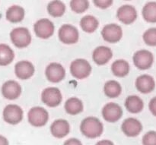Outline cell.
<instances>
[{
  "instance_id": "6da1fadb",
  "label": "cell",
  "mask_w": 156,
  "mask_h": 145,
  "mask_svg": "<svg viewBox=\"0 0 156 145\" xmlns=\"http://www.w3.org/2000/svg\"><path fill=\"white\" fill-rule=\"evenodd\" d=\"M82 135L90 139H94L102 135L104 126L101 122L96 117L90 116L84 119L80 125Z\"/></svg>"
},
{
  "instance_id": "7a4b0ae2",
  "label": "cell",
  "mask_w": 156,
  "mask_h": 145,
  "mask_svg": "<svg viewBox=\"0 0 156 145\" xmlns=\"http://www.w3.org/2000/svg\"><path fill=\"white\" fill-rule=\"evenodd\" d=\"M10 39L12 43L18 49L27 47L31 42V36L26 27H16L10 33Z\"/></svg>"
},
{
  "instance_id": "3957f363",
  "label": "cell",
  "mask_w": 156,
  "mask_h": 145,
  "mask_svg": "<svg viewBox=\"0 0 156 145\" xmlns=\"http://www.w3.org/2000/svg\"><path fill=\"white\" fill-rule=\"evenodd\" d=\"M27 119L28 123L34 127H43L48 122L49 114L44 108L35 106L29 110Z\"/></svg>"
},
{
  "instance_id": "277c9868",
  "label": "cell",
  "mask_w": 156,
  "mask_h": 145,
  "mask_svg": "<svg viewBox=\"0 0 156 145\" xmlns=\"http://www.w3.org/2000/svg\"><path fill=\"white\" fill-rule=\"evenodd\" d=\"M70 72L74 78L82 80L90 75L91 66L85 59H78L73 61L70 65Z\"/></svg>"
},
{
  "instance_id": "5b68a950",
  "label": "cell",
  "mask_w": 156,
  "mask_h": 145,
  "mask_svg": "<svg viewBox=\"0 0 156 145\" xmlns=\"http://www.w3.org/2000/svg\"><path fill=\"white\" fill-rule=\"evenodd\" d=\"M134 65L140 70L149 69L154 62V56L150 51L141 50L136 52L133 57Z\"/></svg>"
},
{
  "instance_id": "8992f818",
  "label": "cell",
  "mask_w": 156,
  "mask_h": 145,
  "mask_svg": "<svg viewBox=\"0 0 156 145\" xmlns=\"http://www.w3.org/2000/svg\"><path fill=\"white\" fill-rule=\"evenodd\" d=\"M23 110L20 106L15 104H9L4 108L2 117L6 123L17 125L23 119Z\"/></svg>"
},
{
  "instance_id": "52a82bcc",
  "label": "cell",
  "mask_w": 156,
  "mask_h": 145,
  "mask_svg": "<svg viewBox=\"0 0 156 145\" xmlns=\"http://www.w3.org/2000/svg\"><path fill=\"white\" fill-rule=\"evenodd\" d=\"M55 27L53 23L47 18L40 19L34 24V30L37 37L48 39L54 33Z\"/></svg>"
},
{
  "instance_id": "ba28073f",
  "label": "cell",
  "mask_w": 156,
  "mask_h": 145,
  "mask_svg": "<svg viewBox=\"0 0 156 145\" xmlns=\"http://www.w3.org/2000/svg\"><path fill=\"white\" fill-rule=\"evenodd\" d=\"M58 35L59 40L65 44L76 43L78 42L79 37V30L71 24H63L61 26Z\"/></svg>"
},
{
  "instance_id": "9c48e42d",
  "label": "cell",
  "mask_w": 156,
  "mask_h": 145,
  "mask_svg": "<svg viewBox=\"0 0 156 145\" xmlns=\"http://www.w3.org/2000/svg\"><path fill=\"white\" fill-rule=\"evenodd\" d=\"M62 100L60 91L56 88H47L41 94V100L49 107H56Z\"/></svg>"
},
{
  "instance_id": "30bf717a",
  "label": "cell",
  "mask_w": 156,
  "mask_h": 145,
  "mask_svg": "<svg viewBox=\"0 0 156 145\" xmlns=\"http://www.w3.org/2000/svg\"><path fill=\"white\" fill-rule=\"evenodd\" d=\"M101 36L106 42L115 43L120 40L123 36V31L120 26L117 24H107L102 29Z\"/></svg>"
},
{
  "instance_id": "8fae6325",
  "label": "cell",
  "mask_w": 156,
  "mask_h": 145,
  "mask_svg": "<svg viewBox=\"0 0 156 145\" xmlns=\"http://www.w3.org/2000/svg\"><path fill=\"white\" fill-rule=\"evenodd\" d=\"M122 116L123 109L117 103H107L102 109V116L104 119L108 123H117L121 119Z\"/></svg>"
},
{
  "instance_id": "7c38bea8",
  "label": "cell",
  "mask_w": 156,
  "mask_h": 145,
  "mask_svg": "<svg viewBox=\"0 0 156 145\" xmlns=\"http://www.w3.org/2000/svg\"><path fill=\"white\" fill-rule=\"evenodd\" d=\"M117 18L123 24L129 25L133 24L137 18V12L131 5H123L117 12Z\"/></svg>"
},
{
  "instance_id": "4fadbf2b",
  "label": "cell",
  "mask_w": 156,
  "mask_h": 145,
  "mask_svg": "<svg viewBox=\"0 0 156 145\" xmlns=\"http://www.w3.org/2000/svg\"><path fill=\"white\" fill-rule=\"evenodd\" d=\"M121 130L126 136L129 138L136 137L143 131V125L135 118H128L123 122Z\"/></svg>"
},
{
  "instance_id": "5bb4252c",
  "label": "cell",
  "mask_w": 156,
  "mask_h": 145,
  "mask_svg": "<svg viewBox=\"0 0 156 145\" xmlns=\"http://www.w3.org/2000/svg\"><path fill=\"white\" fill-rule=\"evenodd\" d=\"M45 74L49 81L52 83H59L65 78L66 71L62 65L53 62L47 65L45 70Z\"/></svg>"
},
{
  "instance_id": "9a60e30c",
  "label": "cell",
  "mask_w": 156,
  "mask_h": 145,
  "mask_svg": "<svg viewBox=\"0 0 156 145\" xmlns=\"http://www.w3.org/2000/svg\"><path fill=\"white\" fill-rule=\"evenodd\" d=\"M1 92L3 97L7 100H13L18 98L21 93V88L15 81H7L2 86Z\"/></svg>"
},
{
  "instance_id": "2e32d148",
  "label": "cell",
  "mask_w": 156,
  "mask_h": 145,
  "mask_svg": "<svg viewBox=\"0 0 156 145\" xmlns=\"http://www.w3.org/2000/svg\"><path fill=\"white\" fill-rule=\"evenodd\" d=\"M15 73L21 80H27L34 73V67L29 61H20L15 65Z\"/></svg>"
},
{
  "instance_id": "e0dca14e",
  "label": "cell",
  "mask_w": 156,
  "mask_h": 145,
  "mask_svg": "<svg viewBox=\"0 0 156 145\" xmlns=\"http://www.w3.org/2000/svg\"><path fill=\"white\" fill-rule=\"evenodd\" d=\"M70 126L68 122L64 119H56L50 126V132L56 138H63L69 135Z\"/></svg>"
},
{
  "instance_id": "ac0fdd59",
  "label": "cell",
  "mask_w": 156,
  "mask_h": 145,
  "mask_svg": "<svg viewBox=\"0 0 156 145\" xmlns=\"http://www.w3.org/2000/svg\"><path fill=\"white\" fill-rule=\"evenodd\" d=\"M136 88L142 94H149L155 89V80L149 74L140 75L136 80Z\"/></svg>"
},
{
  "instance_id": "d6986e66",
  "label": "cell",
  "mask_w": 156,
  "mask_h": 145,
  "mask_svg": "<svg viewBox=\"0 0 156 145\" xmlns=\"http://www.w3.org/2000/svg\"><path fill=\"white\" fill-rule=\"evenodd\" d=\"M113 56V53L109 47H98L94 50L92 58L94 62L98 65H104L108 63Z\"/></svg>"
},
{
  "instance_id": "ffe728a7",
  "label": "cell",
  "mask_w": 156,
  "mask_h": 145,
  "mask_svg": "<svg viewBox=\"0 0 156 145\" xmlns=\"http://www.w3.org/2000/svg\"><path fill=\"white\" fill-rule=\"evenodd\" d=\"M24 9L21 6L14 5L7 9L5 18L11 23H19L24 18Z\"/></svg>"
},
{
  "instance_id": "44dd1931",
  "label": "cell",
  "mask_w": 156,
  "mask_h": 145,
  "mask_svg": "<svg viewBox=\"0 0 156 145\" xmlns=\"http://www.w3.org/2000/svg\"><path fill=\"white\" fill-rule=\"evenodd\" d=\"M125 107L126 108L128 112L136 114L143 111L144 108V103L138 96L131 95L126 98L125 101Z\"/></svg>"
},
{
  "instance_id": "7402d4cb",
  "label": "cell",
  "mask_w": 156,
  "mask_h": 145,
  "mask_svg": "<svg viewBox=\"0 0 156 145\" xmlns=\"http://www.w3.org/2000/svg\"><path fill=\"white\" fill-rule=\"evenodd\" d=\"M66 112L72 116H76L83 111V103L79 99L72 97L66 100L64 106Z\"/></svg>"
},
{
  "instance_id": "603a6c76",
  "label": "cell",
  "mask_w": 156,
  "mask_h": 145,
  "mask_svg": "<svg viewBox=\"0 0 156 145\" xmlns=\"http://www.w3.org/2000/svg\"><path fill=\"white\" fill-rule=\"evenodd\" d=\"M47 12L53 18L62 17L66 12V5L60 0H53L47 5Z\"/></svg>"
},
{
  "instance_id": "cb8c5ba5",
  "label": "cell",
  "mask_w": 156,
  "mask_h": 145,
  "mask_svg": "<svg viewBox=\"0 0 156 145\" xmlns=\"http://www.w3.org/2000/svg\"><path fill=\"white\" fill-rule=\"evenodd\" d=\"M15 58V53L9 46L0 43V66H7Z\"/></svg>"
},
{
  "instance_id": "d4e9b609",
  "label": "cell",
  "mask_w": 156,
  "mask_h": 145,
  "mask_svg": "<svg viewBox=\"0 0 156 145\" xmlns=\"http://www.w3.org/2000/svg\"><path fill=\"white\" fill-rule=\"evenodd\" d=\"M111 71L113 74L119 78H123L128 74L129 71V65L123 59L116 60L111 65Z\"/></svg>"
},
{
  "instance_id": "484cf974",
  "label": "cell",
  "mask_w": 156,
  "mask_h": 145,
  "mask_svg": "<svg viewBox=\"0 0 156 145\" xmlns=\"http://www.w3.org/2000/svg\"><path fill=\"white\" fill-rule=\"evenodd\" d=\"M99 22L95 17L92 15H85L81 19L80 26L86 33H93L98 29Z\"/></svg>"
},
{
  "instance_id": "4316f807",
  "label": "cell",
  "mask_w": 156,
  "mask_h": 145,
  "mask_svg": "<svg viewBox=\"0 0 156 145\" xmlns=\"http://www.w3.org/2000/svg\"><path fill=\"white\" fill-rule=\"evenodd\" d=\"M105 95L109 98H117L122 92L121 85L116 81H108L104 87Z\"/></svg>"
},
{
  "instance_id": "83f0119b",
  "label": "cell",
  "mask_w": 156,
  "mask_h": 145,
  "mask_svg": "<svg viewBox=\"0 0 156 145\" xmlns=\"http://www.w3.org/2000/svg\"><path fill=\"white\" fill-rule=\"evenodd\" d=\"M142 15L146 21L156 23V2H149L143 6Z\"/></svg>"
},
{
  "instance_id": "f1b7e54d",
  "label": "cell",
  "mask_w": 156,
  "mask_h": 145,
  "mask_svg": "<svg viewBox=\"0 0 156 145\" xmlns=\"http://www.w3.org/2000/svg\"><path fill=\"white\" fill-rule=\"evenodd\" d=\"M70 8L75 13L82 14L89 8L88 0H71Z\"/></svg>"
},
{
  "instance_id": "f546056e",
  "label": "cell",
  "mask_w": 156,
  "mask_h": 145,
  "mask_svg": "<svg viewBox=\"0 0 156 145\" xmlns=\"http://www.w3.org/2000/svg\"><path fill=\"white\" fill-rule=\"evenodd\" d=\"M143 41L149 47H156V27L148 29L143 33Z\"/></svg>"
},
{
  "instance_id": "4dcf8cb0",
  "label": "cell",
  "mask_w": 156,
  "mask_h": 145,
  "mask_svg": "<svg viewBox=\"0 0 156 145\" xmlns=\"http://www.w3.org/2000/svg\"><path fill=\"white\" fill-rule=\"evenodd\" d=\"M143 145H156V132L150 131L145 134L142 140Z\"/></svg>"
},
{
  "instance_id": "1f68e13d",
  "label": "cell",
  "mask_w": 156,
  "mask_h": 145,
  "mask_svg": "<svg viewBox=\"0 0 156 145\" xmlns=\"http://www.w3.org/2000/svg\"><path fill=\"white\" fill-rule=\"evenodd\" d=\"M114 0H93L94 5L101 9H106L111 7Z\"/></svg>"
},
{
  "instance_id": "d6a6232c",
  "label": "cell",
  "mask_w": 156,
  "mask_h": 145,
  "mask_svg": "<svg viewBox=\"0 0 156 145\" xmlns=\"http://www.w3.org/2000/svg\"><path fill=\"white\" fill-rule=\"evenodd\" d=\"M149 108L151 113H152L154 116H156V97H153V98L150 100V102H149Z\"/></svg>"
},
{
  "instance_id": "836d02e7",
  "label": "cell",
  "mask_w": 156,
  "mask_h": 145,
  "mask_svg": "<svg viewBox=\"0 0 156 145\" xmlns=\"http://www.w3.org/2000/svg\"><path fill=\"white\" fill-rule=\"evenodd\" d=\"M63 145H82V144L77 138H69L64 142Z\"/></svg>"
},
{
  "instance_id": "e575fe53",
  "label": "cell",
  "mask_w": 156,
  "mask_h": 145,
  "mask_svg": "<svg viewBox=\"0 0 156 145\" xmlns=\"http://www.w3.org/2000/svg\"><path fill=\"white\" fill-rule=\"evenodd\" d=\"M95 145H114V144L111 141H109V140H102V141L96 143Z\"/></svg>"
},
{
  "instance_id": "d590c367",
  "label": "cell",
  "mask_w": 156,
  "mask_h": 145,
  "mask_svg": "<svg viewBox=\"0 0 156 145\" xmlns=\"http://www.w3.org/2000/svg\"><path fill=\"white\" fill-rule=\"evenodd\" d=\"M0 145H9L7 138H5L2 135H0Z\"/></svg>"
},
{
  "instance_id": "8d00e7d4",
  "label": "cell",
  "mask_w": 156,
  "mask_h": 145,
  "mask_svg": "<svg viewBox=\"0 0 156 145\" xmlns=\"http://www.w3.org/2000/svg\"><path fill=\"white\" fill-rule=\"evenodd\" d=\"M125 1H130V0H125Z\"/></svg>"
}]
</instances>
